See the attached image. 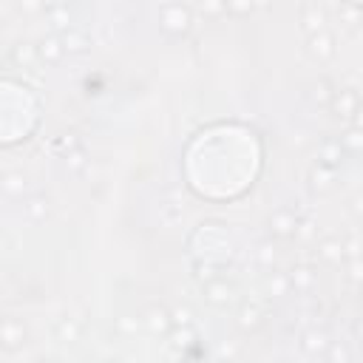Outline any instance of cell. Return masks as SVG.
<instances>
[{"label":"cell","instance_id":"cell-38","mask_svg":"<svg viewBox=\"0 0 363 363\" xmlns=\"http://www.w3.org/2000/svg\"><path fill=\"white\" fill-rule=\"evenodd\" d=\"M235 352H238V349H235L233 343H221V349H218V354H221V357H233Z\"/></svg>","mask_w":363,"mask_h":363},{"label":"cell","instance_id":"cell-13","mask_svg":"<svg viewBox=\"0 0 363 363\" xmlns=\"http://www.w3.org/2000/svg\"><path fill=\"white\" fill-rule=\"evenodd\" d=\"M329 343H332V340H329V335H326L323 329H306V332L301 335V352L309 354V357L326 354Z\"/></svg>","mask_w":363,"mask_h":363},{"label":"cell","instance_id":"cell-31","mask_svg":"<svg viewBox=\"0 0 363 363\" xmlns=\"http://www.w3.org/2000/svg\"><path fill=\"white\" fill-rule=\"evenodd\" d=\"M343 250H346V261L349 258H357V255H363V241L357 235H346L343 238Z\"/></svg>","mask_w":363,"mask_h":363},{"label":"cell","instance_id":"cell-37","mask_svg":"<svg viewBox=\"0 0 363 363\" xmlns=\"http://www.w3.org/2000/svg\"><path fill=\"white\" fill-rule=\"evenodd\" d=\"M352 335H354V340H360V343H363V318H357V320H354Z\"/></svg>","mask_w":363,"mask_h":363},{"label":"cell","instance_id":"cell-40","mask_svg":"<svg viewBox=\"0 0 363 363\" xmlns=\"http://www.w3.org/2000/svg\"><path fill=\"white\" fill-rule=\"evenodd\" d=\"M37 363H62V360H57V357H40Z\"/></svg>","mask_w":363,"mask_h":363},{"label":"cell","instance_id":"cell-23","mask_svg":"<svg viewBox=\"0 0 363 363\" xmlns=\"http://www.w3.org/2000/svg\"><path fill=\"white\" fill-rule=\"evenodd\" d=\"M62 164H65V170H68L71 176H79V173L88 167V153H85V147L68 150V153L62 156Z\"/></svg>","mask_w":363,"mask_h":363},{"label":"cell","instance_id":"cell-22","mask_svg":"<svg viewBox=\"0 0 363 363\" xmlns=\"http://www.w3.org/2000/svg\"><path fill=\"white\" fill-rule=\"evenodd\" d=\"M309 96H312V102L315 105H320V108H329V102H332V96H335V88L329 85V79H315L312 85H309Z\"/></svg>","mask_w":363,"mask_h":363},{"label":"cell","instance_id":"cell-9","mask_svg":"<svg viewBox=\"0 0 363 363\" xmlns=\"http://www.w3.org/2000/svg\"><path fill=\"white\" fill-rule=\"evenodd\" d=\"M37 57H40V62H45V65H60L62 57H65V45H62L60 34H45V37H40V40H37Z\"/></svg>","mask_w":363,"mask_h":363},{"label":"cell","instance_id":"cell-28","mask_svg":"<svg viewBox=\"0 0 363 363\" xmlns=\"http://www.w3.org/2000/svg\"><path fill=\"white\" fill-rule=\"evenodd\" d=\"M170 318H173V326L179 329H190L193 326V312H190V306H173L170 309Z\"/></svg>","mask_w":363,"mask_h":363},{"label":"cell","instance_id":"cell-35","mask_svg":"<svg viewBox=\"0 0 363 363\" xmlns=\"http://www.w3.org/2000/svg\"><path fill=\"white\" fill-rule=\"evenodd\" d=\"M199 11H201V14H207V17H218V14H224V11H227V3H201V6H199Z\"/></svg>","mask_w":363,"mask_h":363},{"label":"cell","instance_id":"cell-14","mask_svg":"<svg viewBox=\"0 0 363 363\" xmlns=\"http://www.w3.org/2000/svg\"><path fill=\"white\" fill-rule=\"evenodd\" d=\"M335 182H337V170H332V167H326L320 162H315L309 167V187L315 193H329L335 187Z\"/></svg>","mask_w":363,"mask_h":363},{"label":"cell","instance_id":"cell-4","mask_svg":"<svg viewBox=\"0 0 363 363\" xmlns=\"http://www.w3.org/2000/svg\"><path fill=\"white\" fill-rule=\"evenodd\" d=\"M298 20H301V28H303L306 37L320 34V31H326V6H320V3H301Z\"/></svg>","mask_w":363,"mask_h":363},{"label":"cell","instance_id":"cell-29","mask_svg":"<svg viewBox=\"0 0 363 363\" xmlns=\"http://www.w3.org/2000/svg\"><path fill=\"white\" fill-rule=\"evenodd\" d=\"M275 258H278V252H275V247H272L269 241L258 244V250H255V261H258L261 267H272V264H275Z\"/></svg>","mask_w":363,"mask_h":363},{"label":"cell","instance_id":"cell-34","mask_svg":"<svg viewBox=\"0 0 363 363\" xmlns=\"http://www.w3.org/2000/svg\"><path fill=\"white\" fill-rule=\"evenodd\" d=\"M349 210H352V216H354L357 221H363V190H357V193L349 199Z\"/></svg>","mask_w":363,"mask_h":363},{"label":"cell","instance_id":"cell-2","mask_svg":"<svg viewBox=\"0 0 363 363\" xmlns=\"http://www.w3.org/2000/svg\"><path fill=\"white\" fill-rule=\"evenodd\" d=\"M298 224H301V218H298L295 210H289V207H278V210H272L269 218H267V230H269L272 238H295Z\"/></svg>","mask_w":363,"mask_h":363},{"label":"cell","instance_id":"cell-21","mask_svg":"<svg viewBox=\"0 0 363 363\" xmlns=\"http://www.w3.org/2000/svg\"><path fill=\"white\" fill-rule=\"evenodd\" d=\"M340 145L346 150V156H363V130L349 125L343 133H340Z\"/></svg>","mask_w":363,"mask_h":363},{"label":"cell","instance_id":"cell-3","mask_svg":"<svg viewBox=\"0 0 363 363\" xmlns=\"http://www.w3.org/2000/svg\"><path fill=\"white\" fill-rule=\"evenodd\" d=\"M26 343H28V329H26L23 318L6 315V318H3V352L14 354V352H20Z\"/></svg>","mask_w":363,"mask_h":363},{"label":"cell","instance_id":"cell-24","mask_svg":"<svg viewBox=\"0 0 363 363\" xmlns=\"http://www.w3.org/2000/svg\"><path fill=\"white\" fill-rule=\"evenodd\" d=\"M45 14L51 17V26L57 28L54 34H62V31L71 28V11H68V6H48Z\"/></svg>","mask_w":363,"mask_h":363},{"label":"cell","instance_id":"cell-36","mask_svg":"<svg viewBox=\"0 0 363 363\" xmlns=\"http://www.w3.org/2000/svg\"><path fill=\"white\" fill-rule=\"evenodd\" d=\"M116 326H119L122 332H133V329H136L139 323H136V320H130L128 315H122V318H116Z\"/></svg>","mask_w":363,"mask_h":363},{"label":"cell","instance_id":"cell-39","mask_svg":"<svg viewBox=\"0 0 363 363\" xmlns=\"http://www.w3.org/2000/svg\"><path fill=\"white\" fill-rule=\"evenodd\" d=\"M352 125H354V128H360V130H363V105H360V108H357V113H354V119H352Z\"/></svg>","mask_w":363,"mask_h":363},{"label":"cell","instance_id":"cell-20","mask_svg":"<svg viewBox=\"0 0 363 363\" xmlns=\"http://www.w3.org/2000/svg\"><path fill=\"white\" fill-rule=\"evenodd\" d=\"M54 335H57L60 340H65V343H77L79 335H82V326H79L77 318L62 315V318H57V323H54Z\"/></svg>","mask_w":363,"mask_h":363},{"label":"cell","instance_id":"cell-5","mask_svg":"<svg viewBox=\"0 0 363 363\" xmlns=\"http://www.w3.org/2000/svg\"><path fill=\"white\" fill-rule=\"evenodd\" d=\"M306 54L318 62V65H326L335 60L337 54V45H335V37L329 31H320V34H312L306 37Z\"/></svg>","mask_w":363,"mask_h":363},{"label":"cell","instance_id":"cell-16","mask_svg":"<svg viewBox=\"0 0 363 363\" xmlns=\"http://www.w3.org/2000/svg\"><path fill=\"white\" fill-rule=\"evenodd\" d=\"M9 57H11V62H14L17 68H28L31 62H37V60H40V57H37V43L17 40V43L11 45V51H9Z\"/></svg>","mask_w":363,"mask_h":363},{"label":"cell","instance_id":"cell-15","mask_svg":"<svg viewBox=\"0 0 363 363\" xmlns=\"http://www.w3.org/2000/svg\"><path fill=\"white\" fill-rule=\"evenodd\" d=\"M318 258L329 267H340L346 264V250H343V241L340 238H320L318 241Z\"/></svg>","mask_w":363,"mask_h":363},{"label":"cell","instance_id":"cell-18","mask_svg":"<svg viewBox=\"0 0 363 363\" xmlns=\"http://www.w3.org/2000/svg\"><path fill=\"white\" fill-rule=\"evenodd\" d=\"M26 190H28V176L23 170H6L3 173V193L9 199H23Z\"/></svg>","mask_w":363,"mask_h":363},{"label":"cell","instance_id":"cell-17","mask_svg":"<svg viewBox=\"0 0 363 363\" xmlns=\"http://www.w3.org/2000/svg\"><path fill=\"white\" fill-rule=\"evenodd\" d=\"M60 40H62V45H65V54H85V51L91 48V37H88L85 31L74 28V26H71L68 31H62Z\"/></svg>","mask_w":363,"mask_h":363},{"label":"cell","instance_id":"cell-11","mask_svg":"<svg viewBox=\"0 0 363 363\" xmlns=\"http://www.w3.org/2000/svg\"><path fill=\"white\" fill-rule=\"evenodd\" d=\"M286 278H289V289L298 292V295H306V292H312V286H315V269H312L309 264H295V267L286 272Z\"/></svg>","mask_w":363,"mask_h":363},{"label":"cell","instance_id":"cell-6","mask_svg":"<svg viewBox=\"0 0 363 363\" xmlns=\"http://www.w3.org/2000/svg\"><path fill=\"white\" fill-rule=\"evenodd\" d=\"M360 105H363V102H360V96H357L354 88H340V91H335V96H332V102H329V111H332V116L352 122Z\"/></svg>","mask_w":363,"mask_h":363},{"label":"cell","instance_id":"cell-8","mask_svg":"<svg viewBox=\"0 0 363 363\" xmlns=\"http://www.w3.org/2000/svg\"><path fill=\"white\" fill-rule=\"evenodd\" d=\"M201 295H204V301H207L210 306L227 309L230 301H233V284H227L224 278H213V281H207V284L201 286Z\"/></svg>","mask_w":363,"mask_h":363},{"label":"cell","instance_id":"cell-10","mask_svg":"<svg viewBox=\"0 0 363 363\" xmlns=\"http://www.w3.org/2000/svg\"><path fill=\"white\" fill-rule=\"evenodd\" d=\"M343 156H346V150H343L340 139H335V136H323V139L318 142V162H320V164L337 170V167L343 164Z\"/></svg>","mask_w":363,"mask_h":363},{"label":"cell","instance_id":"cell-26","mask_svg":"<svg viewBox=\"0 0 363 363\" xmlns=\"http://www.w3.org/2000/svg\"><path fill=\"white\" fill-rule=\"evenodd\" d=\"M323 357H326V363H352L349 346H346V343H340V340H332Z\"/></svg>","mask_w":363,"mask_h":363},{"label":"cell","instance_id":"cell-27","mask_svg":"<svg viewBox=\"0 0 363 363\" xmlns=\"http://www.w3.org/2000/svg\"><path fill=\"white\" fill-rule=\"evenodd\" d=\"M267 292H269V295H286V292H289V278H286V272H272V275L267 278Z\"/></svg>","mask_w":363,"mask_h":363},{"label":"cell","instance_id":"cell-1","mask_svg":"<svg viewBox=\"0 0 363 363\" xmlns=\"http://www.w3.org/2000/svg\"><path fill=\"white\" fill-rule=\"evenodd\" d=\"M159 26L167 37H184L193 26V9L184 3H164L159 6Z\"/></svg>","mask_w":363,"mask_h":363},{"label":"cell","instance_id":"cell-25","mask_svg":"<svg viewBox=\"0 0 363 363\" xmlns=\"http://www.w3.org/2000/svg\"><path fill=\"white\" fill-rule=\"evenodd\" d=\"M335 11H337L340 23H346L349 28H354L357 23H363V6L360 3H340Z\"/></svg>","mask_w":363,"mask_h":363},{"label":"cell","instance_id":"cell-12","mask_svg":"<svg viewBox=\"0 0 363 363\" xmlns=\"http://www.w3.org/2000/svg\"><path fill=\"white\" fill-rule=\"evenodd\" d=\"M235 323H238L241 332H255V329L264 323V309H261L255 301H244V303L238 306Z\"/></svg>","mask_w":363,"mask_h":363},{"label":"cell","instance_id":"cell-7","mask_svg":"<svg viewBox=\"0 0 363 363\" xmlns=\"http://www.w3.org/2000/svg\"><path fill=\"white\" fill-rule=\"evenodd\" d=\"M145 326L150 335H170L173 332V318H170V309L162 306V303H150L145 309Z\"/></svg>","mask_w":363,"mask_h":363},{"label":"cell","instance_id":"cell-19","mask_svg":"<svg viewBox=\"0 0 363 363\" xmlns=\"http://www.w3.org/2000/svg\"><path fill=\"white\" fill-rule=\"evenodd\" d=\"M23 213H26V218L28 221H45L48 218V213H51V204H48V199L45 196H28L26 201H23Z\"/></svg>","mask_w":363,"mask_h":363},{"label":"cell","instance_id":"cell-33","mask_svg":"<svg viewBox=\"0 0 363 363\" xmlns=\"http://www.w3.org/2000/svg\"><path fill=\"white\" fill-rule=\"evenodd\" d=\"M315 233H318V230H315V221H309V218H306V221H301V224H298L295 238H301V241H312V238H315Z\"/></svg>","mask_w":363,"mask_h":363},{"label":"cell","instance_id":"cell-30","mask_svg":"<svg viewBox=\"0 0 363 363\" xmlns=\"http://www.w3.org/2000/svg\"><path fill=\"white\" fill-rule=\"evenodd\" d=\"M343 267H346V275H349V281H354V284H363V255H357V258H349Z\"/></svg>","mask_w":363,"mask_h":363},{"label":"cell","instance_id":"cell-32","mask_svg":"<svg viewBox=\"0 0 363 363\" xmlns=\"http://www.w3.org/2000/svg\"><path fill=\"white\" fill-rule=\"evenodd\" d=\"M255 9V3H250V0H230L227 3V14H250Z\"/></svg>","mask_w":363,"mask_h":363}]
</instances>
